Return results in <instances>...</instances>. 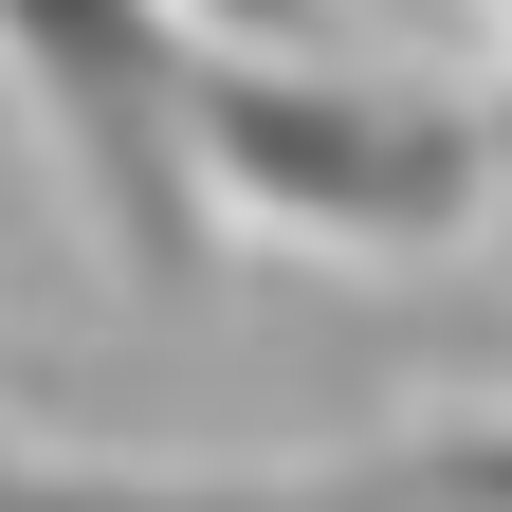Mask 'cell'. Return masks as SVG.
<instances>
[{
	"instance_id": "6da1fadb",
	"label": "cell",
	"mask_w": 512,
	"mask_h": 512,
	"mask_svg": "<svg viewBox=\"0 0 512 512\" xmlns=\"http://www.w3.org/2000/svg\"><path fill=\"white\" fill-rule=\"evenodd\" d=\"M202 183H220L238 238L458 256V238H494V92L238 37V55H202Z\"/></svg>"
},
{
	"instance_id": "7a4b0ae2",
	"label": "cell",
	"mask_w": 512,
	"mask_h": 512,
	"mask_svg": "<svg viewBox=\"0 0 512 512\" xmlns=\"http://www.w3.org/2000/svg\"><path fill=\"white\" fill-rule=\"evenodd\" d=\"M0 92L37 110L55 183L92 202L128 293L220 275V183H202V37L183 0H0Z\"/></svg>"
},
{
	"instance_id": "3957f363",
	"label": "cell",
	"mask_w": 512,
	"mask_h": 512,
	"mask_svg": "<svg viewBox=\"0 0 512 512\" xmlns=\"http://www.w3.org/2000/svg\"><path fill=\"white\" fill-rule=\"evenodd\" d=\"M183 19H220V37H293V0H183Z\"/></svg>"
}]
</instances>
